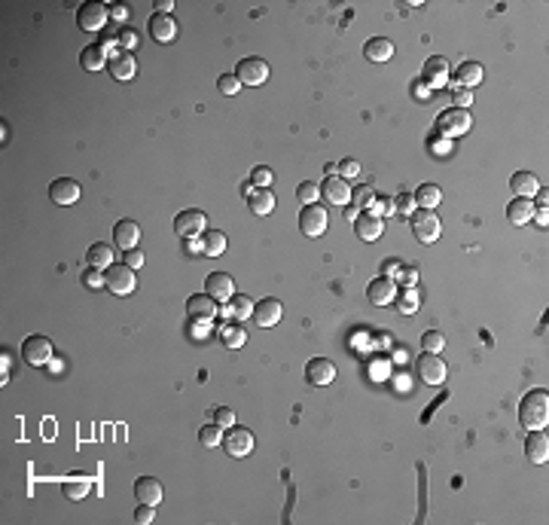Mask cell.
Here are the masks:
<instances>
[{
	"label": "cell",
	"mask_w": 549,
	"mask_h": 525,
	"mask_svg": "<svg viewBox=\"0 0 549 525\" xmlns=\"http://www.w3.org/2000/svg\"><path fill=\"white\" fill-rule=\"evenodd\" d=\"M519 422L528 431H543L549 424V391L546 388H534L522 397L519 403Z\"/></svg>",
	"instance_id": "obj_1"
},
{
	"label": "cell",
	"mask_w": 549,
	"mask_h": 525,
	"mask_svg": "<svg viewBox=\"0 0 549 525\" xmlns=\"http://www.w3.org/2000/svg\"><path fill=\"white\" fill-rule=\"evenodd\" d=\"M104 287L110 294L116 296H129L134 287H138V281H134V269L125 263H113L110 269H104Z\"/></svg>",
	"instance_id": "obj_2"
},
{
	"label": "cell",
	"mask_w": 549,
	"mask_h": 525,
	"mask_svg": "<svg viewBox=\"0 0 549 525\" xmlns=\"http://www.w3.org/2000/svg\"><path fill=\"white\" fill-rule=\"evenodd\" d=\"M409 223H412V236H415L418 241H425V245H430V241L439 238V217L434 211H427V208H418V211L409 214Z\"/></svg>",
	"instance_id": "obj_3"
},
{
	"label": "cell",
	"mask_w": 549,
	"mask_h": 525,
	"mask_svg": "<svg viewBox=\"0 0 549 525\" xmlns=\"http://www.w3.org/2000/svg\"><path fill=\"white\" fill-rule=\"evenodd\" d=\"M110 22V6H104L101 0H89L77 10V24L83 31H101Z\"/></svg>",
	"instance_id": "obj_4"
},
{
	"label": "cell",
	"mask_w": 549,
	"mask_h": 525,
	"mask_svg": "<svg viewBox=\"0 0 549 525\" xmlns=\"http://www.w3.org/2000/svg\"><path fill=\"white\" fill-rule=\"evenodd\" d=\"M226 449V455H232V458H244V455H250V449H253V434L248 428H238V424H232V428H226L223 431V443H220Z\"/></svg>",
	"instance_id": "obj_5"
},
{
	"label": "cell",
	"mask_w": 549,
	"mask_h": 525,
	"mask_svg": "<svg viewBox=\"0 0 549 525\" xmlns=\"http://www.w3.org/2000/svg\"><path fill=\"white\" fill-rule=\"evenodd\" d=\"M22 361L28 366H46L52 361V343L46 336H28L22 345Z\"/></svg>",
	"instance_id": "obj_6"
},
{
	"label": "cell",
	"mask_w": 549,
	"mask_h": 525,
	"mask_svg": "<svg viewBox=\"0 0 549 525\" xmlns=\"http://www.w3.org/2000/svg\"><path fill=\"white\" fill-rule=\"evenodd\" d=\"M415 370H418V376H421V382L425 385H443L445 382V361L439 354H430V352H425L418 357V364H415Z\"/></svg>",
	"instance_id": "obj_7"
},
{
	"label": "cell",
	"mask_w": 549,
	"mask_h": 525,
	"mask_svg": "<svg viewBox=\"0 0 549 525\" xmlns=\"http://www.w3.org/2000/svg\"><path fill=\"white\" fill-rule=\"evenodd\" d=\"M235 77L241 80V86H259V82L269 80V64L263 58L250 55V58H241L238 68H235Z\"/></svg>",
	"instance_id": "obj_8"
},
{
	"label": "cell",
	"mask_w": 549,
	"mask_h": 525,
	"mask_svg": "<svg viewBox=\"0 0 549 525\" xmlns=\"http://www.w3.org/2000/svg\"><path fill=\"white\" fill-rule=\"evenodd\" d=\"M208 226V214L205 211H196V208H190V211H180L174 217V232L180 238H192V236H201Z\"/></svg>",
	"instance_id": "obj_9"
},
{
	"label": "cell",
	"mask_w": 549,
	"mask_h": 525,
	"mask_svg": "<svg viewBox=\"0 0 549 525\" xmlns=\"http://www.w3.org/2000/svg\"><path fill=\"white\" fill-rule=\"evenodd\" d=\"M299 229L306 232L308 238H318V236H324L327 232V211H324V205H306L299 211Z\"/></svg>",
	"instance_id": "obj_10"
},
{
	"label": "cell",
	"mask_w": 549,
	"mask_h": 525,
	"mask_svg": "<svg viewBox=\"0 0 549 525\" xmlns=\"http://www.w3.org/2000/svg\"><path fill=\"white\" fill-rule=\"evenodd\" d=\"M306 382L315 388H324V385H333L336 382V366L333 361H327V357H311L306 364Z\"/></svg>",
	"instance_id": "obj_11"
},
{
	"label": "cell",
	"mask_w": 549,
	"mask_h": 525,
	"mask_svg": "<svg viewBox=\"0 0 549 525\" xmlns=\"http://www.w3.org/2000/svg\"><path fill=\"white\" fill-rule=\"evenodd\" d=\"M205 294L214 296L217 303H229V299L235 296V281H232V275H226V272H211L208 278H205Z\"/></svg>",
	"instance_id": "obj_12"
},
{
	"label": "cell",
	"mask_w": 549,
	"mask_h": 525,
	"mask_svg": "<svg viewBox=\"0 0 549 525\" xmlns=\"http://www.w3.org/2000/svg\"><path fill=\"white\" fill-rule=\"evenodd\" d=\"M80 189L83 187L73 178H55L49 183V199L55 205H73V202H80Z\"/></svg>",
	"instance_id": "obj_13"
},
{
	"label": "cell",
	"mask_w": 549,
	"mask_h": 525,
	"mask_svg": "<svg viewBox=\"0 0 549 525\" xmlns=\"http://www.w3.org/2000/svg\"><path fill=\"white\" fill-rule=\"evenodd\" d=\"M366 299L373 305H391L394 299H397V281L394 278H385V275H378V278L369 281Z\"/></svg>",
	"instance_id": "obj_14"
},
{
	"label": "cell",
	"mask_w": 549,
	"mask_h": 525,
	"mask_svg": "<svg viewBox=\"0 0 549 525\" xmlns=\"http://www.w3.org/2000/svg\"><path fill=\"white\" fill-rule=\"evenodd\" d=\"M354 232H357V238H363V241H378L385 232V220L373 211H363L354 217Z\"/></svg>",
	"instance_id": "obj_15"
},
{
	"label": "cell",
	"mask_w": 549,
	"mask_h": 525,
	"mask_svg": "<svg viewBox=\"0 0 549 525\" xmlns=\"http://www.w3.org/2000/svg\"><path fill=\"white\" fill-rule=\"evenodd\" d=\"M284 315V305L278 303L275 296H266L259 299V303H253V321L259 324V327H275L278 321H281Z\"/></svg>",
	"instance_id": "obj_16"
},
{
	"label": "cell",
	"mask_w": 549,
	"mask_h": 525,
	"mask_svg": "<svg viewBox=\"0 0 549 525\" xmlns=\"http://www.w3.org/2000/svg\"><path fill=\"white\" fill-rule=\"evenodd\" d=\"M320 196L333 205H348L351 202V189H348V180H342L339 174H329L320 183Z\"/></svg>",
	"instance_id": "obj_17"
},
{
	"label": "cell",
	"mask_w": 549,
	"mask_h": 525,
	"mask_svg": "<svg viewBox=\"0 0 549 525\" xmlns=\"http://www.w3.org/2000/svg\"><path fill=\"white\" fill-rule=\"evenodd\" d=\"M147 28H150V37H153L156 43H171V40L177 37V22H174V15H168V13H156Z\"/></svg>",
	"instance_id": "obj_18"
},
{
	"label": "cell",
	"mask_w": 549,
	"mask_h": 525,
	"mask_svg": "<svg viewBox=\"0 0 549 525\" xmlns=\"http://www.w3.org/2000/svg\"><path fill=\"white\" fill-rule=\"evenodd\" d=\"M187 312L192 321H211L217 315V299L208 294H192L187 299Z\"/></svg>",
	"instance_id": "obj_19"
},
{
	"label": "cell",
	"mask_w": 549,
	"mask_h": 525,
	"mask_svg": "<svg viewBox=\"0 0 549 525\" xmlns=\"http://www.w3.org/2000/svg\"><path fill=\"white\" fill-rule=\"evenodd\" d=\"M134 498H138V504H159L162 501V482L156 477H141L134 482Z\"/></svg>",
	"instance_id": "obj_20"
},
{
	"label": "cell",
	"mask_w": 549,
	"mask_h": 525,
	"mask_svg": "<svg viewBox=\"0 0 549 525\" xmlns=\"http://www.w3.org/2000/svg\"><path fill=\"white\" fill-rule=\"evenodd\" d=\"M248 208L257 217H269L275 211V193L272 189H250L248 187Z\"/></svg>",
	"instance_id": "obj_21"
},
{
	"label": "cell",
	"mask_w": 549,
	"mask_h": 525,
	"mask_svg": "<svg viewBox=\"0 0 549 525\" xmlns=\"http://www.w3.org/2000/svg\"><path fill=\"white\" fill-rule=\"evenodd\" d=\"M138 238H141V226L134 220H116L113 226V241L116 247L129 251V247H138Z\"/></svg>",
	"instance_id": "obj_22"
},
{
	"label": "cell",
	"mask_w": 549,
	"mask_h": 525,
	"mask_svg": "<svg viewBox=\"0 0 549 525\" xmlns=\"http://www.w3.org/2000/svg\"><path fill=\"white\" fill-rule=\"evenodd\" d=\"M425 82H427V86H436V89L449 82V62H445L443 55L427 58V64H425Z\"/></svg>",
	"instance_id": "obj_23"
},
{
	"label": "cell",
	"mask_w": 549,
	"mask_h": 525,
	"mask_svg": "<svg viewBox=\"0 0 549 525\" xmlns=\"http://www.w3.org/2000/svg\"><path fill=\"white\" fill-rule=\"evenodd\" d=\"M439 129L449 131V135H461V131L470 129V113L461 110V107H455V110H445L439 116Z\"/></svg>",
	"instance_id": "obj_24"
},
{
	"label": "cell",
	"mask_w": 549,
	"mask_h": 525,
	"mask_svg": "<svg viewBox=\"0 0 549 525\" xmlns=\"http://www.w3.org/2000/svg\"><path fill=\"white\" fill-rule=\"evenodd\" d=\"M510 189L516 193L519 199H531V196H537V189H540V180H537V174H531V171H516L510 178Z\"/></svg>",
	"instance_id": "obj_25"
},
{
	"label": "cell",
	"mask_w": 549,
	"mask_h": 525,
	"mask_svg": "<svg viewBox=\"0 0 549 525\" xmlns=\"http://www.w3.org/2000/svg\"><path fill=\"white\" fill-rule=\"evenodd\" d=\"M525 455H528V461H534V464H546L549 461V437L534 431V434L525 440Z\"/></svg>",
	"instance_id": "obj_26"
},
{
	"label": "cell",
	"mask_w": 549,
	"mask_h": 525,
	"mask_svg": "<svg viewBox=\"0 0 549 525\" xmlns=\"http://www.w3.org/2000/svg\"><path fill=\"white\" fill-rule=\"evenodd\" d=\"M80 64L86 71H104V64H110V58H107V46H101V43H92V46H86L80 52Z\"/></svg>",
	"instance_id": "obj_27"
},
{
	"label": "cell",
	"mask_w": 549,
	"mask_h": 525,
	"mask_svg": "<svg viewBox=\"0 0 549 525\" xmlns=\"http://www.w3.org/2000/svg\"><path fill=\"white\" fill-rule=\"evenodd\" d=\"M107 71L113 73V80H131L134 73H138V64H134V58L129 55V52H120V55H113L110 58V64H107Z\"/></svg>",
	"instance_id": "obj_28"
},
{
	"label": "cell",
	"mask_w": 549,
	"mask_h": 525,
	"mask_svg": "<svg viewBox=\"0 0 549 525\" xmlns=\"http://www.w3.org/2000/svg\"><path fill=\"white\" fill-rule=\"evenodd\" d=\"M531 214H534V205H531V199H513L510 205H506V220L513 223V226H522V223L531 220Z\"/></svg>",
	"instance_id": "obj_29"
},
{
	"label": "cell",
	"mask_w": 549,
	"mask_h": 525,
	"mask_svg": "<svg viewBox=\"0 0 549 525\" xmlns=\"http://www.w3.org/2000/svg\"><path fill=\"white\" fill-rule=\"evenodd\" d=\"M363 55H366L369 62H387V58L394 55V43L387 37H373L363 46Z\"/></svg>",
	"instance_id": "obj_30"
},
{
	"label": "cell",
	"mask_w": 549,
	"mask_h": 525,
	"mask_svg": "<svg viewBox=\"0 0 549 525\" xmlns=\"http://www.w3.org/2000/svg\"><path fill=\"white\" fill-rule=\"evenodd\" d=\"M86 263L95 266V269H110L113 266V247L104 245V241H95L86 251Z\"/></svg>",
	"instance_id": "obj_31"
},
{
	"label": "cell",
	"mask_w": 549,
	"mask_h": 525,
	"mask_svg": "<svg viewBox=\"0 0 549 525\" xmlns=\"http://www.w3.org/2000/svg\"><path fill=\"white\" fill-rule=\"evenodd\" d=\"M479 80H483V64H476V62H464L461 68L455 71V86L473 89Z\"/></svg>",
	"instance_id": "obj_32"
},
{
	"label": "cell",
	"mask_w": 549,
	"mask_h": 525,
	"mask_svg": "<svg viewBox=\"0 0 549 525\" xmlns=\"http://www.w3.org/2000/svg\"><path fill=\"white\" fill-rule=\"evenodd\" d=\"M220 312H223L226 318L241 321V318H248V315H253V305H250V299L244 296V294H235L229 303H223V308H220Z\"/></svg>",
	"instance_id": "obj_33"
},
{
	"label": "cell",
	"mask_w": 549,
	"mask_h": 525,
	"mask_svg": "<svg viewBox=\"0 0 549 525\" xmlns=\"http://www.w3.org/2000/svg\"><path fill=\"white\" fill-rule=\"evenodd\" d=\"M412 199H415L418 208H427V211H434V208L439 205V199H443V193H439L436 183H421L415 193H412Z\"/></svg>",
	"instance_id": "obj_34"
},
{
	"label": "cell",
	"mask_w": 549,
	"mask_h": 525,
	"mask_svg": "<svg viewBox=\"0 0 549 525\" xmlns=\"http://www.w3.org/2000/svg\"><path fill=\"white\" fill-rule=\"evenodd\" d=\"M201 251L208 257H220L226 251V236L220 229H205L201 232Z\"/></svg>",
	"instance_id": "obj_35"
},
{
	"label": "cell",
	"mask_w": 549,
	"mask_h": 525,
	"mask_svg": "<svg viewBox=\"0 0 549 525\" xmlns=\"http://www.w3.org/2000/svg\"><path fill=\"white\" fill-rule=\"evenodd\" d=\"M220 343L226 348H241L248 343V333H244L238 324H223V327H220Z\"/></svg>",
	"instance_id": "obj_36"
},
{
	"label": "cell",
	"mask_w": 549,
	"mask_h": 525,
	"mask_svg": "<svg viewBox=\"0 0 549 525\" xmlns=\"http://www.w3.org/2000/svg\"><path fill=\"white\" fill-rule=\"evenodd\" d=\"M89 489H92V486H89L86 480H64V482H62V491H64L67 501H80V498H86Z\"/></svg>",
	"instance_id": "obj_37"
},
{
	"label": "cell",
	"mask_w": 549,
	"mask_h": 525,
	"mask_svg": "<svg viewBox=\"0 0 549 525\" xmlns=\"http://www.w3.org/2000/svg\"><path fill=\"white\" fill-rule=\"evenodd\" d=\"M351 205L357 208H363V211H369V208L376 205V189L373 187H357V189H351Z\"/></svg>",
	"instance_id": "obj_38"
},
{
	"label": "cell",
	"mask_w": 549,
	"mask_h": 525,
	"mask_svg": "<svg viewBox=\"0 0 549 525\" xmlns=\"http://www.w3.org/2000/svg\"><path fill=\"white\" fill-rule=\"evenodd\" d=\"M199 440H201V446H205V449H214V446L223 443V428H217V424L211 422V424H205V428L199 431Z\"/></svg>",
	"instance_id": "obj_39"
},
{
	"label": "cell",
	"mask_w": 549,
	"mask_h": 525,
	"mask_svg": "<svg viewBox=\"0 0 549 525\" xmlns=\"http://www.w3.org/2000/svg\"><path fill=\"white\" fill-rule=\"evenodd\" d=\"M297 199H299L302 205H315L318 199H320V183H315V180H302L299 189H297Z\"/></svg>",
	"instance_id": "obj_40"
},
{
	"label": "cell",
	"mask_w": 549,
	"mask_h": 525,
	"mask_svg": "<svg viewBox=\"0 0 549 525\" xmlns=\"http://www.w3.org/2000/svg\"><path fill=\"white\" fill-rule=\"evenodd\" d=\"M272 171H269L266 168V165H257V168H253L250 171V183H253V187H257V189H269V187H272Z\"/></svg>",
	"instance_id": "obj_41"
},
{
	"label": "cell",
	"mask_w": 549,
	"mask_h": 525,
	"mask_svg": "<svg viewBox=\"0 0 549 525\" xmlns=\"http://www.w3.org/2000/svg\"><path fill=\"white\" fill-rule=\"evenodd\" d=\"M421 345H425V352H430V354H436L439 348L445 345V336L443 333H436V330H427L425 336H421Z\"/></svg>",
	"instance_id": "obj_42"
},
{
	"label": "cell",
	"mask_w": 549,
	"mask_h": 525,
	"mask_svg": "<svg viewBox=\"0 0 549 525\" xmlns=\"http://www.w3.org/2000/svg\"><path fill=\"white\" fill-rule=\"evenodd\" d=\"M217 86H220V92H223V95H238L241 80L235 77V73H223V77L217 80Z\"/></svg>",
	"instance_id": "obj_43"
},
{
	"label": "cell",
	"mask_w": 549,
	"mask_h": 525,
	"mask_svg": "<svg viewBox=\"0 0 549 525\" xmlns=\"http://www.w3.org/2000/svg\"><path fill=\"white\" fill-rule=\"evenodd\" d=\"M214 424H217V428H232V424H235V412L229 410V406H217V410H214Z\"/></svg>",
	"instance_id": "obj_44"
},
{
	"label": "cell",
	"mask_w": 549,
	"mask_h": 525,
	"mask_svg": "<svg viewBox=\"0 0 549 525\" xmlns=\"http://www.w3.org/2000/svg\"><path fill=\"white\" fill-rule=\"evenodd\" d=\"M83 281L92 287V290H98V287H104V269H95V266H89L86 272H83Z\"/></svg>",
	"instance_id": "obj_45"
},
{
	"label": "cell",
	"mask_w": 549,
	"mask_h": 525,
	"mask_svg": "<svg viewBox=\"0 0 549 525\" xmlns=\"http://www.w3.org/2000/svg\"><path fill=\"white\" fill-rule=\"evenodd\" d=\"M452 101H455V107H461V110H464V107L473 104V92L464 89V86H455L452 89Z\"/></svg>",
	"instance_id": "obj_46"
},
{
	"label": "cell",
	"mask_w": 549,
	"mask_h": 525,
	"mask_svg": "<svg viewBox=\"0 0 549 525\" xmlns=\"http://www.w3.org/2000/svg\"><path fill=\"white\" fill-rule=\"evenodd\" d=\"M373 214H378V217H385V214H394V199L391 196H376V205L369 208Z\"/></svg>",
	"instance_id": "obj_47"
},
{
	"label": "cell",
	"mask_w": 549,
	"mask_h": 525,
	"mask_svg": "<svg viewBox=\"0 0 549 525\" xmlns=\"http://www.w3.org/2000/svg\"><path fill=\"white\" fill-rule=\"evenodd\" d=\"M394 211H400V214H412L415 211V199H412V193H400L394 199Z\"/></svg>",
	"instance_id": "obj_48"
},
{
	"label": "cell",
	"mask_w": 549,
	"mask_h": 525,
	"mask_svg": "<svg viewBox=\"0 0 549 525\" xmlns=\"http://www.w3.org/2000/svg\"><path fill=\"white\" fill-rule=\"evenodd\" d=\"M336 171H339L342 180H348V178H357V174H360V165L354 159H342L339 165H336Z\"/></svg>",
	"instance_id": "obj_49"
},
{
	"label": "cell",
	"mask_w": 549,
	"mask_h": 525,
	"mask_svg": "<svg viewBox=\"0 0 549 525\" xmlns=\"http://www.w3.org/2000/svg\"><path fill=\"white\" fill-rule=\"evenodd\" d=\"M156 519V507L153 504H141L138 510H134V522H141V525H150Z\"/></svg>",
	"instance_id": "obj_50"
},
{
	"label": "cell",
	"mask_w": 549,
	"mask_h": 525,
	"mask_svg": "<svg viewBox=\"0 0 549 525\" xmlns=\"http://www.w3.org/2000/svg\"><path fill=\"white\" fill-rule=\"evenodd\" d=\"M122 263L131 266V269H141V266H143V251H141V247H129V251H122Z\"/></svg>",
	"instance_id": "obj_51"
},
{
	"label": "cell",
	"mask_w": 549,
	"mask_h": 525,
	"mask_svg": "<svg viewBox=\"0 0 549 525\" xmlns=\"http://www.w3.org/2000/svg\"><path fill=\"white\" fill-rule=\"evenodd\" d=\"M120 46L125 49V52H131V49L138 46V31H134V28H125L122 34H120Z\"/></svg>",
	"instance_id": "obj_52"
},
{
	"label": "cell",
	"mask_w": 549,
	"mask_h": 525,
	"mask_svg": "<svg viewBox=\"0 0 549 525\" xmlns=\"http://www.w3.org/2000/svg\"><path fill=\"white\" fill-rule=\"evenodd\" d=\"M400 269H403V263H400V260H385L382 275H385V278H394V275H400Z\"/></svg>",
	"instance_id": "obj_53"
},
{
	"label": "cell",
	"mask_w": 549,
	"mask_h": 525,
	"mask_svg": "<svg viewBox=\"0 0 549 525\" xmlns=\"http://www.w3.org/2000/svg\"><path fill=\"white\" fill-rule=\"evenodd\" d=\"M412 95L421 98V101H427V98H430V86H427V82H421V80H415V82H412Z\"/></svg>",
	"instance_id": "obj_54"
},
{
	"label": "cell",
	"mask_w": 549,
	"mask_h": 525,
	"mask_svg": "<svg viewBox=\"0 0 549 525\" xmlns=\"http://www.w3.org/2000/svg\"><path fill=\"white\" fill-rule=\"evenodd\" d=\"M110 19H113V22H125V19H129V6H110Z\"/></svg>",
	"instance_id": "obj_55"
},
{
	"label": "cell",
	"mask_w": 549,
	"mask_h": 525,
	"mask_svg": "<svg viewBox=\"0 0 549 525\" xmlns=\"http://www.w3.org/2000/svg\"><path fill=\"white\" fill-rule=\"evenodd\" d=\"M403 272V278H406V287H412V285H415V278H418V272L415 269H412V266H409V269H400Z\"/></svg>",
	"instance_id": "obj_56"
},
{
	"label": "cell",
	"mask_w": 549,
	"mask_h": 525,
	"mask_svg": "<svg viewBox=\"0 0 549 525\" xmlns=\"http://www.w3.org/2000/svg\"><path fill=\"white\" fill-rule=\"evenodd\" d=\"M0 361H3V382H6V373H10V352L0 348Z\"/></svg>",
	"instance_id": "obj_57"
},
{
	"label": "cell",
	"mask_w": 549,
	"mask_h": 525,
	"mask_svg": "<svg viewBox=\"0 0 549 525\" xmlns=\"http://www.w3.org/2000/svg\"><path fill=\"white\" fill-rule=\"evenodd\" d=\"M531 217H534V220L540 223V226H546V223H549V217H546V208H540V211H534Z\"/></svg>",
	"instance_id": "obj_58"
},
{
	"label": "cell",
	"mask_w": 549,
	"mask_h": 525,
	"mask_svg": "<svg viewBox=\"0 0 549 525\" xmlns=\"http://www.w3.org/2000/svg\"><path fill=\"white\" fill-rule=\"evenodd\" d=\"M171 0H159V13H168V15H171Z\"/></svg>",
	"instance_id": "obj_59"
},
{
	"label": "cell",
	"mask_w": 549,
	"mask_h": 525,
	"mask_svg": "<svg viewBox=\"0 0 549 525\" xmlns=\"http://www.w3.org/2000/svg\"><path fill=\"white\" fill-rule=\"evenodd\" d=\"M345 217H348V220H354V217H357V208H354V205H348V211H345Z\"/></svg>",
	"instance_id": "obj_60"
}]
</instances>
